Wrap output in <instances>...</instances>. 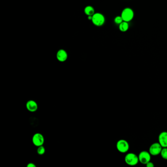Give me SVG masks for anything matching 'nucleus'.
<instances>
[{"label":"nucleus","mask_w":167,"mask_h":167,"mask_svg":"<svg viewBox=\"0 0 167 167\" xmlns=\"http://www.w3.org/2000/svg\"><path fill=\"white\" fill-rule=\"evenodd\" d=\"M123 21L129 22L134 18V13L133 10L130 7H126L122 10L120 14Z\"/></svg>","instance_id":"nucleus-1"},{"label":"nucleus","mask_w":167,"mask_h":167,"mask_svg":"<svg viewBox=\"0 0 167 167\" xmlns=\"http://www.w3.org/2000/svg\"><path fill=\"white\" fill-rule=\"evenodd\" d=\"M45 149L44 148V146H40L39 147H38L37 149V154L39 155H43L44 154L45 152Z\"/></svg>","instance_id":"nucleus-14"},{"label":"nucleus","mask_w":167,"mask_h":167,"mask_svg":"<svg viewBox=\"0 0 167 167\" xmlns=\"http://www.w3.org/2000/svg\"><path fill=\"white\" fill-rule=\"evenodd\" d=\"M26 108L29 111L34 112L37 111L38 109V104L35 101L30 100L27 101L26 103Z\"/></svg>","instance_id":"nucleus-10"},{"label":"nucleus","mask_w":167,"mask_h":167,"mask_svg":"<svg viewBox=\"0 0 167 167\" xmlns=\"http://www.w3.org/2000/svg\"><path fill=\"white\" fill-rule=\"evenodd\" d=\"M139 160L142 164L146 165L149 162L151 161V154L149 151H142L138 155Z\"/></svg>","instance_id":"nucleus-6"},{"label":"nucleus","mask_w":167,"mask_h":167,"mask_svg":"<svg viewBox=\"0 0 167 167\" xmlns=\"http://www.w3.org/2000/svg\"><path fill=\"white\" fill-rule=\"evenodd\" d=\"M158 142L163 148H167V132H161L158 136Z\"/></svg>","instance_id":"nucleus-8"},{"label":"nucleus","mask_w":167,"mask_h":167,"mask_svg":"<svg viewBox=\"0 0 167 167\" xmlns=\"http://www.w3.org/2000/svg\"><path fill=\"white\" fill-rule=\"evenodd\" d=\"M146 165L147 167H154V163H152V162L151 161L149 162Z\"/></svg>","instance_id":"nucleus-16"},{"label":"nucleus","mask_w":167,"mask_h":167,"mask_svg":"<svg viewBox=\"0 0 167 167\" xmlns=\"http://www.w3.org/2000/svg\"><path fill=\"white\" fill-rule=\"evenodd\" d=\"M84 12L86 15L89 16H93L94 14L95 9L93 7L91 6H88L85 7L84 10Z\"/></svg>","instance_id":"nucleus-11"},{"label":"nucleus","mask_w":167,"mask_h":167,"mask_svg":"<svg viewBox=\"0 0 167 167\" xmlns=\"http://www.w3.org/2000/svg\"><path fill=\"white\" fill-rule=\"evenodd\" d=\"M125 162L129 166H135L138 163V156L134 153H129L125 156Z\"/></svg>","instance_id":"nucleus-3"},{"label":"nucleus","mask_w":167,"mask_h":167,"mask_svg":"<svg viewBox=\"0 0 167 167\" xmlns=\"http://www.w3.org/2000/svg\"><path fill=\"white\" fill-rule=\"evenodd\" d=\"M32 141L33 145L36 147H39L42 146L44 143V137L42 134L39 133H36L33 135Z\"/></svg>","instance_id":"nucleus-7"},{"label":"nucleus","mask_w":167,"mask_h":167,"mask_svg":"<svg viewBox=\"0 0 167 167\" xmlns=\"http://www.w3.org/2000/svg\"><path fill=\"white\" fill-rule=\"evenodd\" d=\"M114 23H115L117 25H119L121 23L123 22V21L122 19V17L121 16H117L115 18H114Z\"/></svg>","instance_id":"nucleus-15"},{"label":"nucleus","mask_w":167,"mask_h":167,"mask_svg":"<svg viewBox=\"0 0 167 167\" xmlns=\"http://www.w3.org/2000/svg\"><path fill=\"white\" fill-rule=\"evenodd\" d=\"M92 23L96 26L101 27L104 25L106 22V18L104 15L100 13H95L92 16Z\"/></svg>","instance_id":"nucleus-2"},{"label":"nucleus","mask_w":167,"mask_h":167,"mask_svg":"<svg viewBox=\"0 0 167 167\" xmlns=\"http://www.w3.org/2000/svg\"><path fill=\"white\" fill-rule=\"evenodd\" d=\"M35 165L33 163H30L27 165V167H36Z\"/></svg>","instance_id":"nucleus-17"},{"label":"nucleus","mask_w":167,"mask_h":167,"mask_svg":"<svg viewBox=\"0 0 167 167\" xmlns=\"http://www.w3.org/2000/svg\"><path fill=\"white\" fill-rule=\"evenodd\" d=\"M129 22L125 21H123L119 25V29L122 32H126L129 30Z\"/></svg>","instance_id":"nucleus-12"},{"label":"nucleus","mask_w":167,"mask_h":167,"mask_svg":"<svg viewBox=\"0 0 167 167\" xmlns=\"http://www.w3.org/2000/svg\"><path fill=\"white\" fill-rule=\"evenodd\" d=\"M163 147H162L159 142L154 143L151 144L149 148V152L151 155L157 156L160 154L161 151Z\"/></svg>","instance_id":"nucleus-5"},{"label":"nucleus","mask_w":167,"mask_h":167,"mask_svg":"<svg viewBox=\"0 0 167 167\" xmlns=\"http://www.w3.org/2000/svg\"><path fill=\"white\" fill-rule=\"evenodd\" d=\"M161 156L163 159L167 160V148H163L160 153Z\"/></svg>","instance_id":"nucleus-13"},{"label":"nucleus","mask_w":167,"mask_h":167,"mask_svg":"<svg viewBox=\"0 0 167 167\" xmlns=\"http://www.w3.org/2000/svg\"><path fill=\"white\" fill-rule=\"evenodd\" d=\"M117 149L120 153H126L129 149V142L124 139H120L117 142L116 144Z\"/></svg>","instance_id":"nucleus-4"},{"label":"nucleus","mask_w":167,"mask_h":167,"mask_svg":"<svg viewBox=\"0 0 167 167\" xmlns=\"http://www.w3.org/2000/svg\"><path fill=\"white\" fill-rule=\"evenodd\" d=\"M56 58L61 62H65L68 58V54L64 50L60 49L56 53Z\"/></svg>","instance_id":"nucleus-9"}]
</instances>
